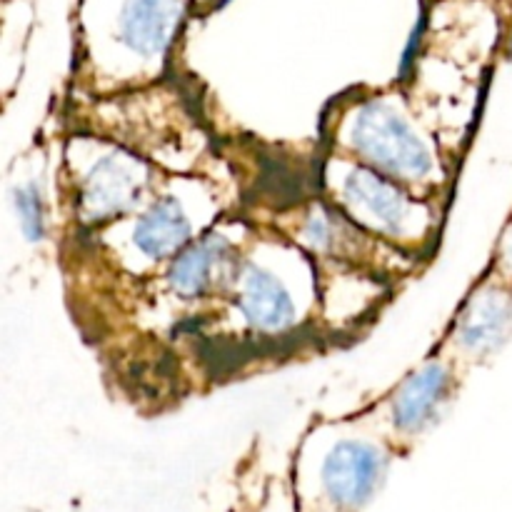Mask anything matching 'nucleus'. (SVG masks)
Instances as JSON below:
<instances>
[{
  "instance_id": "obj_4",
  "label": "nucleus",
  "mask_w": 512,
  "mask_h": 512,
  "mask_svg": "<svg viewBox=\"0 0 512 512\" xmlns=\"http://www.w3.org/2000/svg\"><path fill=\"white\" fill-rule=\"evenodd\" d=\"M193 8V0H115L105 15L83 13L65 93L110 98L173 78Z\"/></svg>"
},
{
  "instance_id": "obj_13",
  "label": "nucleus",
  "mask_w": 512,
  "mask_h": 512,
  "mask_svg": "<svg viewBox=\"0 0 512 512\" xmlns=\"http://www.w3.org/2000/svg\"><path fill=\"white\" fill-rule=\"evenodd\" d=\"M320 320L328 345L355 340L385 313L400 285L345 265H318Z\"/></svg>"
},
{
  "instance_id": "obj_1",
  "label": "nucleus",
  "mask_w": 512,
  "mask_h": 512,
  "mask_svg": "<svg viewBox=\"0 0 512 512\" xmlns=\"http://www.w3.org/2000/svg\"><path fill=\"white\" fill-rule=\"evenodd\" d=\"M325 345L318 265L278 230L255 220L223 308L195 335L183 363L193 365L200 383Z\"/></svg>"
},
{
  "instance_id": "obj_9",
  "label": "nucleus",
  "mask_w": 512,
  "mask_h": 512,
  "mask_svg": "<svg viewBox=\"0 0 512 512\" xmlns=\"http://www.w3.org/2000/svg\"><path fill=\"white\" fill-rule=\"evenodd\" d=\"M260 223L270 225L280 235L298 245L303 253L315 260V265H345L365 273L380 275L390 283L405 285L418 278L428 265L410 258L403 250L393 248L385 240L375 238L368 230L340 213L333 203L320 195H300L285 205H265L263 210H248Z\"/></svg>"
},
{
  "instance_id": "obj_14",
  "label": "nucleus",
  "mask_w": 512,
  "mask_h": 512,
  "mask_svg": "<svg viewBox=\"0 0 512 512\" xmlns=\"http://www.w3.org/2000/svg\"><path fill=\"white\" fill-rule=\"evenodd\" d=\"M485 270L512 283V215L505 220L503 230H500L498 240H495L493 255H490V263Z\"/></svg>"
},
{
  "instance_id": "obj_8",
  "label": "nucleus",
  "mask_w": 512,
  "mask_h": 512,
  "mask_svg": "<svg viewBox=\"0 0 512 512\" xmlns=\"http://www.w3.org/2000/svg\"><path fill=\"white\" fill-rule=\"evenodd\" d=\"M318 190L328 203L375 238L430 265L443 243L448 205L423 198L408 185L343 155L320 150Z\"/></svg>"
},
{
  "instance_id": "obj_6",
  "label": "nucleus",
  "mask_w": 512,
  "mask_h": 512,
  "mask_svg": "<svg viewBox=\"0 0 512 512\" xmlns=\"http://www.w3.org/2000/svg\"><path fill=\"white\" fill-rule=\"evenodd\" d=\"M398 458L363 410L340 418L320 415L300 435L293 453L295 510L365 512Z\"/></svg>"
},
{
  "instance_id": "obj_3",
  "label": "nucleus",
  "mask_w": 512,
  "mask_h": 512,
  "mask_svg": "<svg viewBox=\"0 0 512 512\" xmlns=\"http://www.w3.org/2000/svg\"><path fill=\"white\" fill-rule=\"evenodd\" d=\"M320 150L343 155L450 205L460 160L433 128L403 80L353 85L320 118Z\"/></svg>"
},
{
  "instance_id": "obj_5",
  "label": "nucleus",
  "mask_w": 512,
  "mask_h": 512,
  "mask_svg": "<svg viewBox=\"0 0 512 512\" xmlns=\"http://www.w3.org/2000/svg\"><path fill=\"white\" fill-rule=\"evenodd\" d=\"M60 123L110 135L158 163L165 173L215 168L228 160L220 155L193 98L175 83V75L110 98L65 93Z\"/></svg>"
},
{
  "instance_id": "obj_12",
  "label": "nucleus",
  "mask_w": 512,
  "mask_h": 512,
  "mask_svg": "<svg viewBox=\"0 0 512 512\" xmlns=\"http://www.w3.org/2000/svg\"><path fill=\"white\" fill-rule=\"evenodd\" d=\"M512 340V283L485 270L465 293L435 350L465 375L493 363Z\"/></svg>"
},
{
  "instance_id": "obj_11",
  "label": "nucleus",
  "mask_w": 512,
  "mask_h": 512,
  "mask_svg": "<svg viewBox=\"0 0 512 512\" xmlns=\"http://www.w3.org/2000/svg\"><path fill=\"white\" fill-rule=\"evenodd\" d=\"M8 203L20 240L35 250L65 240L63 190H60V128L53 138L40 135L18 158L8 173Z\"/></svg>"
},
{
  "instance_id": "obj_2",
  "label": "nucleus",
  "mask_w": 512,
  "mask_h": 512,
  "mask_svg": "<svg viewBox=\"0 0 512 512\" xmlns=\"http://www.w3.org/2000/svg\"><path fill=\"white\" fill-rule=\"evenodd\" d=\"M245 210L240 175L230 160L215 168L168 173L148 203L60 248L70 298L80 310L153 278L228 215Z\"/></svg>"
},
{
  "instance_id": "obj_15",
  "label": "nucleus",
  "mask_w": 512,
  "mask_h": 512,
  "mask_svg": "<svg viewBox=\"0 0 512 512\" xmlns=\"http://www.w3.org/2000/svg\"><path fill=\"white\" fill-rule=\"evenodd\" d=\"M500 55H503V58L508 60V63H512V28L508 30V35H505L503 48H500Z\"/></svg>"
},
{
  "instance_id": "obj_10",
  "label": "nucleus",
  "mask_w": 512,
  "mask_h": 512,
  "mask_svg": "<svg viewBox=\"0 0 512 512\" xmlns=\"http://www.w3.org/2000/svg\"><path fill=\"white\" fill-rule=\"evenodd\" d=\"M468 375L440 350H430L393 388L363 405V413L388 438L400 458H408L440 428L458 403Z\"/></svg>"
},
{
  "instance_id": "obj_7",
  "label": "nucleus",
  "mask_w": 512,
  "mask_h": 512,
  "mask_svg": "<svg viewBox=\"0 0 512 512\" xmlns=\"http://www.w3.org/2000/svg\"><path fill=\"white\" fill-rule=\"evenodd\" d=\"M165 175L158 163L110 135L60 123L65 238L90 235L135 213Z\"/></svg>"
}]
</instances>
